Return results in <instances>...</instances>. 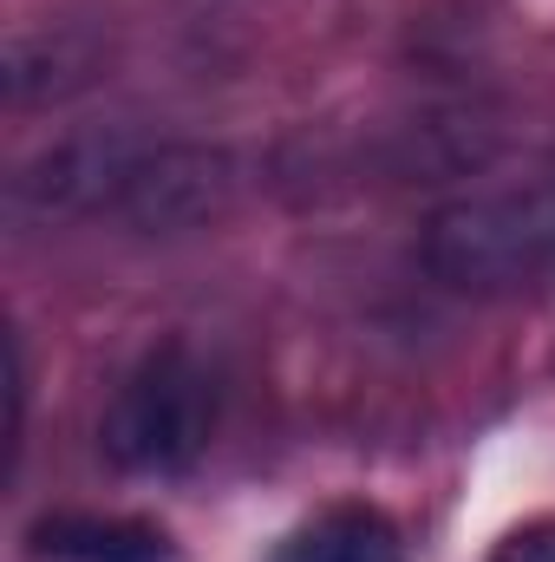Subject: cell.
<instances>
[{
  "mask_svg": "<svg viewBox=\"0 0 555 562\" xmlns=\"http://www.w3.org/2000/svg\"><path fill=\"white\" fill-rule=\"evenodd\" d=\"M424 276L471 301H523L555 288V170L451 196L418 236Z\"/></svg>",
  "mask_w": 555,
  "mask_h": 562,
  "instance_id": "obj_1",
  "label": "cell"
},
{
  "mask_svg": "<svg viewBox=\"0 0 555 562\" xmlns=\"http://www.w3.org/2000/svg\"><path fill=\"white\" fill-rule=\"evenodd\" d=\"M209 431H216V373L183 340H163L112 393L99 445L132 477H177L203 458Z\"/></svg>",
  "mask_w": 555,
  "mask_h": 562,
  "instance_id": "obj_2",
  "label": "cell"
},
{
  "mask_svg": "<svg viewBox=\"0 0 555 562\" xmlns=\"http://www.w3.org/2000/svg\"><path fill=\"white\" fill-rule=\"evenodd\" d=\"M269 562H406V543L393 517L366 504H333L314 524H301L294 537H281Z\"/></svg>",
  "mask_w": 555,
  "mask_h": 562,
  "instance_id": "obj_3",
  "label": "cell"
},
{
  "mask_svg": "<svg viewBox=\"0 0 555 562\" xmlns=\"http://www.w3.org/2000/svg\"><path fill=\"white\" fill-rule=\"evenodd\" d=\"M33 557L39 562H170L163 537L150 524L125 517H53L33 530Z\"/></svg>",
  "mask_w": 555,
  "mask_h": 562,
  "instance_id": "obj_4",
  "label": "cell"
},
{
  "mask_svg": "<svg viewBox=\"0 0 555 562\" xmlns=\"http://www.w3.org/2000/svg\"><path fill=\"white\" fill-rule=\"evenodd\" d=\"M92 53L72 40V33H26V40H13V53H7V92H13V105H33V99H59V92H72V86H86L92 72Z\"/></svg>",
  "mask_w": 555,
  "mask_h": 562,
  "instance_id": "obj_5",
  "label": "cell"
},
{
  "mask_svg": "<svg viewBox=\"0 0 555 562\" xmlns=\"http://www.w3.org/2000/svg\"><path fill=\"white\" fill-rule=\"evenodd\" d=\"M490 562H555V517H543V524H523V530H510L497 550H490Z\"/></svg>",
  "mask_w": 555,
  "mask_h": 562,
  "instance_id": "obj_6",
  "label": "cell"
}]
</instances>
